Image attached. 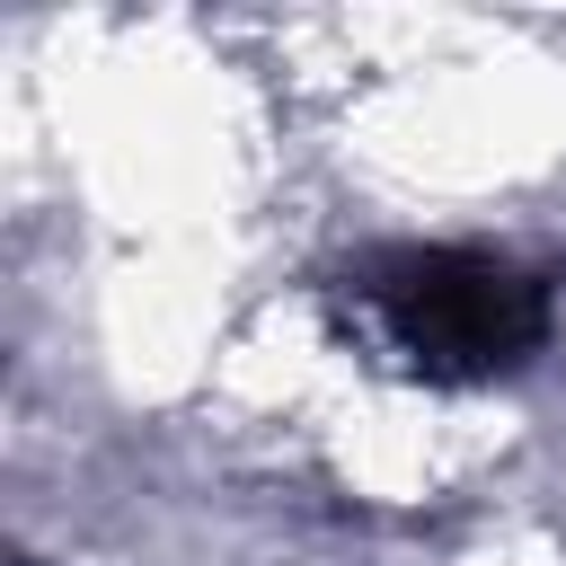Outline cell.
I'll return each instance as SVG.
<instances>
[{
	"label": "cell",
	"mask_w": 566,
	"mask_h": 566,
	"mask_svg": "<svg viewBox=\"0 0 566 566\" xmlns=\"http://www.w3.org/2000/svg\"><path fill=\"white\" fill-rule=\"evenodd\" d=\"M371 310L389 327L398 354H416L442 380H486L513 371L522 354H539L548 336V292L478 248H398L371 265Z\"/></svg>",
	"instance_id": "1"
}]
</instances>
